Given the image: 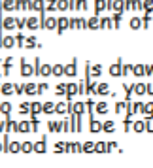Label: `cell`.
<instances>
[{
	"label": "cell",
	"mask_w": 153,
	"mask_h": 168,
	"mask_svg": "<svg viewBox=\"0 0 153 168\" xmlns=\"http://www.w3.org/2000/svg\"><path fill=\"white\" fill-rule=\"evenodd\" d=\"M140 111H142V114H146L147 119H153V102H149V104H140Z\"/></svg>",
	"instance_id": "1"
},
{
	"label": "cell",
	"mask_w": 153,
	"mask_h": 168,
	"mask_svg": "<svg viewBox=\"0 0 153 168\" xmlns=\"http://www.w3.org/2000/svg\"><path fill=\"white\" fill-rule=\"evenodd\" d=\"M142 8H144L147 13H151L153 12V0H142Z\"/></svg>",
	"instance_id": "2"
},
{
	"label": "cell",
	"mask_w": 153,
	"mask_h": 168,
	"mask_svg": "<svg viewBox=\"0 0 153 168\" xmlns=\"http://www.w3.org/2000/svg\"><path fill=\"white\" fill-rule=\"evenodd\" d=\"M110 72H112L114 76H119V74H121V59L117 61V64H114V66H112V68H110Z\"/></svg>",
	"instance_id": "3"
},
{
	"label": "cell",
	"mask_w": 153,
	"mask_h": 168,
	"mask_svg": "<svg viewBox=\"0 0 153 168\" xmlns=\"http://www.w3.org/2000/svg\"><path fill=\"white\" fill-rule=\"evenodd\" d=\"M130 70H132V72L140 77V76H144V64H136V66H132Z\"/></svg>",
	"instance_id": "4"
},
{
	"label": "cell",
	"mask_w": 153,
	"mask_h": 168,
	"mask_svg": "<svg viewBox=\"0 0 153 168\" xmlns=\"http://www.w3.org/2000/svg\"><path fill=\"white\" fill-rule=\"evenodd\" d=\"M134 93L136 95H146V85L144 83H136L134 85Z\"/></svg>",
	"instance_id": "5"
},
{
	"label": "cell",
	"mask_w": 153,
	"mask_h": 168,
	"mask_svg": "<svg viewBox=\"0 0 153 168\" xmlns=\"http://www.w3.org/2000/svg\"><path fill=\"white\" fill-rule=\"evenodd\" d=\"M144 130H147V132H153V119H144Z\"/></svg>",
	"instance_id": "6"
},
{
	"label": "cell",
	"mask_w": 153,
	"mask_h": 168,
	"mask_svg": "<svg viewBox=\"0 0 153 168\" xmlns=\"http://www.w3.org/2000/svg\"><path fill=\"white\" fill-rule=\"evenodd\" d=\"M130 27H132L134 30L140 28V27H142V19H140V17H132V19H130Z\"/></svg>",
	"instance_id": "7"
},
{
	"label": "cell",
	"mask_w": 153,
	"mask_h": 168,
	"mask_svg": "<svg viewBox=\"0 0 153 168\" xmlns=\"http://www.w3.org/2000/svg\"><path fill=\"white\" fill-rule=\"evenodd\" d=\"M112 8L117 9V12L121 13V12H123V0H114V2H112Z\"/></svg>",
	"instance_id": "8"
},
{
	"label": "cell",
	"mask_w": 153,
	"mask_h": 168,
	"mask_svg": "<svg viewBox=\"0 0 153 168\" xmlns=\"http://www.w3.org/2000/svg\"><path fill=\"white\" fill-rule=\"evenodd\" d=\"M134 130L136 132H144V121H134Z\"/></svg>",
	"instance_id": "9"
},
{
	"label": "cell",
	"mask_w": 153,
	"mask_h": 168,
	"mask_svg": "<svg viewBox=\"0 0 153 168\" xmlns=\"http://www.w3.org/2000/svg\"><path fill=\"white\" fill-rule=\"evenodd\" d=\"M149 23H151V15H149V13H146V15H144V19H142V27H147Z\"/></svg>",
	"instance_id": "10"
},
{
	"label": "cell",
	"mask_w": 153,
	"mask_h": 168,
	"mask_svg": "<svg viewBox=\"0 0 153 168\" xmlns=\"http://www.w3.org/2000/svg\"><path fill=\"white\" fill-rule=\"evenodd\" d=\"M36 151H38V153H43V151H46V142L36 144Z\"/></svg>",
	"instance_id": "11"
},
{
	"label": "cell",
	"mask_w": 153,
	"mask_h": 168,
	"mask_svg": "<svg viewBox=\"0 0 153 168\" xmlns=\"http://www.w3.org/2000/svg\"><path fill=\"white\" fill-rule=\"evenodd\" d=\"M96 93H100V95H106V93H108V85H106V83L98 85V91H96Z\"/></svg>",
	"instance_id": "12"
},
{
	"label": "cell",
	"mask_w": 153,
	"mask_h": 168,
	"mask_svg": "<svg viewBox=\"0 0 153 168\" xmlns=\"http://www.w3.org/2000/svg\"><path fill=\"white\" fill-rule=\"evenodd\" d=\"M66 74H68V76L76 74V62H74V64H70V66H66Z\"/></svg>",
	"instance_id": "13"
},
{
	"label": "cell",
	"mask_w": 153,
	"mask_h": 168,
	"mask_svg": "<svg viewBox=\"0 0 153 168\" xmlns=\"http://www.w3.org/2000/svg\"><path fill=\"white\" fill-rule=\"evenodd\" d=\"M55 25H57V21L53 19V17H49V19L46 21V27H49V28H53V27H55Z\"/></svg>",
	"instance_id": "14"
},
{
	"label": "cell",
	"mask_w": 153,
	"mask_h": 168,
	"mask_svg": "<svg viewBox=\"0 0 153 168\" xmlns=\"http://www.w3.org/2000/svg\"><path fill=\"white\" fill-rule=\"evenodd\" d=\"M13 6H15L13 0H6V2H4V8H6V9H13Z\"/></svg>",
	"instance_id": "15"
},
{
	"label": "cell",
	"mask_w": 153,
	"mask_h": 168,
	"mask_svg": "<svg viewBox=\"0 0 153 168\" xmlns=\"http://www.w3.org/2000/svg\"><path fill=\"white\" fill-rule=\"evenodd\" d=\"M4 25H6V28H12V27H13V19H12V17H8V19L4 21Z\"/></svg>",
	"instance_id": "16"
},
{
	"label": "cell",
	"mask_w": 153,
	"mask_h": 168,
	"mask_svg": "<svg viewBox=\"0 0 153 168\" xmlns=\"http://www.w3.org/2000/svg\"><path fill=\"white\" fill-rule=\"evenodd\" d=\"M2 43H4L6 47H12V46H13V38H6V40H4Z\"/></svg>",
	"instance_id": "17"
},
{
	"label": "cell",
	"mask_w": 153,
	"mask_h": 168,
	"mask_svg": "<svg viewBox=\"0 0 153 168\" xmlns=\"http://www.w3.org/2000/svg\"><path fill=\"white\" fill-rule=\"evenodd\" d=\"M19 149H21L19 144H12V145H9V151H12V153H15V151H19Z\"/></svg>",
	"instance_id": "18"
},
{
	"label": "cell",
	"mask_w": 153,
	"mask_h": 168,
	"mask_svg": "<svg viewBox=\"0 0 153 168\" xmlns=\"http://www.w3.org/2000/svg\"><path fill=\"white\" fill-rule=\"evenodd\" d=\"M32 8H36V9H42V8H43V2H42V0H36V2L32 4Z\"/></svg>",
	"instance_id": "19"
},
{
	"label": "cell",
	"mask_w": 153,
	"mask_h": 168,
	"mask_svg": "<svg viewBox=\"0 0 153 168\" xmlns=\"http://www.w3.org/2000/svg\"><path fill=\"white\" fill-rule=\"evenodd\" d=\"M104 130H114V123H112V121L104 123Z\"/></svg>",
	"instance_id": "20"
},
{
	"label": "cell",
	"mask_w": 153,
	"mask_h": 168,
	"mask_svg": "<svg viewBox=\"0 0 153 168\" xmlns=\"http://www.w3.org/2000/svg\"><path fill=\"white\" fill-rule=\"evenodd\" d=\"M34 43H36V40H34V38H28V40H27V47H36Z\"/></svg>",
	"instance_id": "21"
},
{
	"label": "cell",
	"mask_w": 153,
	"mask_h": 168,
	"mask_svg": "<svg viewBox=\"0 0 153 168\" xmlns=\"http://www.w3.org/2000/svg\"><path fill=\"white\" fill-rule=\"evenodd\" d=\"M76 8H87V2L85 0H78V2H76Z\"/></svg>",
	"instance_id": "22"
},
{
	"label": "cell",
	"mask_w": 153,
	"mask_h": 168,
	"mask_svg": "<svg viewBox=\"0 0 153 168\" xmlns=\"http://www.w3.org/2000/svg\"><path fill=\"white\" fill-rule=\"evenodd\" d=\"M104 8V0H96V12H100Z\"/></svg>",
	"instance_id": "23"
},
{
	"label": "cell",
	"mask_w": 153,
	"mask_h": 168,
	"mask_svg": "<svg viewBox=\"0 0 153 168\" xmlns=\"http://www.w3.org/2000/svg\"><path fill=\"white\" fill-rule=\"evenodd\" d=\"M59 8H61V9H66V8H68L66 0H59Z\"/></svg>",
	"instance_id": "24"
},
{
	"label": "cell",
	"mask_w": 153,
	"mask_h": 168,
	"mask_svg": "<svg viewBox=\"0 0 153 168\" xmlns=\"http://www.w3.org/2000/svg\"><path fill=\"white\" fill-rule=\"evenodd\" d=\"M25 91H27L28 95H32V93H34V85H27V87H25Z\"/></svg>",
	"instance_id": "25"
},
{
	"label": "cell",
	"mask_w": 153,
	"mask_h": 168,
	"mask_svg": "<svg viewBox=\"0 0 153 168\" xmlns=\"http://www.w3.org/2000/svg\"><path fill=\"white\" fill-rule=\"evenodd\" d=\"M21 149H25V151L28 153V151L32 149V145H30V144H23V145H21Z\"/></svg>",
	"instance_id": "26"
},
{
	"label": "cell",
	"mask_w": 153,
	"mask_h": 168,
	"mask_svg": "<svg viewBox=\"0 0 153 168\" xmlns=\"http://www.w3.org/2000/svg\"><path fill=\"white\" fill-rule=\"evenodd\" d=\"M100 114H106V104H98V108H96Z\"/></svg>",
	"instance_id": "27"
},
{
	"label": "cell",
	"mask_w": 153,
	"mask_h": 168,
	"mask_svg": "<svg viewBox=\"0 0 153 168\" xmlns=\"http://www.w3.org/2000/svg\"><path fill=\"white\" fill-rule=\"evenodd\" d=\"M125 106H127V104H123V102H119V104L115 106V111H117V114H119V111H121V110H123Z\"/></svg>",
	"instance_id": "28"
},
{
	"label": "cell",
	"mask_w": 153,
	"mask_h": 168,
	"mask_svg": "<svg viewBox=\"0 0 153 168\" xmlns=\"http://www.w3.org/2000/svg\"><path fill=\"white\" fill-rule=\"evenodd\" d=\"M96 25H98V21H96V17H93V19L89 21V27H93V28H95Z\"/></svg>",
	"instance_id": "29"
},
{
	"label": "cell",
	"mask_w": 153,
	"mask_h": 168,
	"mask_svg": "<svg viewBox=\"0 0 153 168\" xmlns=\"http://www.w3.org/2000/svg\"><path fill=\"white\" fill-rule=\"evenodd\" d=\"M146 93H149V95H153V83H149V85H146Z\"/></svg>",
	"instance_id": "30"
},
{
	"label": "cell",
	"mask_w": 153,
	"mask_h": 168,
	"mask_svg": "<svg viewBox=\"0 0 153 168\" xmlns=\"http://www.w3.org/2000/svg\"><path fill=\"white\" fill-rule=\"evenodd\" d=\"M95 149H96V151H102V149H106V145H104V144H96Z\"/></svg>",
	"instance_id": "31"
},
{
	"label": "cell",
	"mask_w": 153,
	"mask_h": 168,
	"mask_svg": "<svg viewBox=\"0 0 153 168\" xmlns=\"http://www.w3.org/2000/svg\"><path fill=\"white\" fill-rule=\"evenodd\" d=\"M40 72H42V74H49V72H51V68H49V66H43Z\"/></svg>",
	"instance_id": "32"
},
{
	"label": "cell",
	"mask_w": 153,
	"mask_h": 168,
	"mask_svg": "<svg viewBox=\"0 0 153 168\" xmlns=\"http://www.w3.org/2000/svg\"><path fill=\"white\" fill-rule=\"evenodd\" d=\"M19 130H28V125H27V123H21V125H19Z\"/></svg>",
	"instance_id": "33"
},
{
	"label": "cell",
	"mask_w": 153,
	"mask_h": 168,
	"mask_svg": "<svg viewBox=\"0 0 153 168\" xmlns=\"http://www.w3.org/2000/svg\"><path fill=\"white\" fill-rule=\"evenodd\" d=\"M42 108H40V104H32V111H34V114H36V111H40Z\"/></svg>",
	"instance_id": "34"
},
{
	"label": "cell",
	"mask_w": 153,
	"mask_h": 168,
	"mask_svg": "<svg viewBox=\"0 0 153 168\" xmlns=\"http://www.w3.org/2000/svg\"><path fill=\"white\" fill-rule=\"evenodd\" d=\"M83 149L89 153V149H93V144H85V145H83Z\"/></svg>",
	"instance_id": "35"
},
{
	"label": "cell",
	"mask_w": 153,
	"mask_h": 168,
	"mask_svg": "<svg viewBox=\"0 0 153 168\" xmlns=\"http://www.w3.org/2000/svg\"><path fill=\"white\" fill-rule=\"evenodd\" d=\"M28 27L34 28V27H36V19H28Z\"/></svg>",
	"instance_id": "36"
},
{
	"label": "cell",
	"mask_w": 153,
	"mask_h": 168,
	"mask_svg": "<svg viewBox=\"0 0 153 168\" xmlns=\"http://www.w3.org/2000/svg\"><path fill=\"white\" fill-rule=\"evenodd\" d=\"M2 111H4V114H8V111H9V104H2Z\"/></svg>",
	"instance_id": "37"
},
{
	"label": "cell",
	"mask_w": 153,
	"mask_h": 168,
	"mask_svg": "<svg viewBox=\"0 0 153 168\" xmlns=\"http://www.w3.org/2000/svg\"><path fill=\"white\" fill-rule=\"evenodd\" d=\"M43 110H46V111H53V104H46V106H43Z\"/></svg>",
	"instance_id": "38"
},
{
	"label": "cell",
	"mask_w": 153,
	"mask_h": 168,
	"mask_svg": "<svg viewBox=\"0 0 153 168\" xmlns=\"http://www.w3.org/2000/svg\"><path fill=\"white\" fill-rule=\"evenodd\" d=\"M91 129H93V130H100V125H98V123H93Z\"/></svg>",
	"instance_id": "39"
},
{
	"label": "cell",
	"mask_w": 153,
	"mask_h": 168,
	"mask_svg": "<svg viewBox=\"0 0 153 168\" xmlns=\"http://www.w3.org/2000/svg\"><path fill=\"white\" fill-rule=\"evenodd\" d=\"M53 72H55V74H57V76H59V74H61V72H62V68H61V66H55V68H53Z\"/></svg>",
	"instance_id": "40"
},
{
	"label": "cell",
	"mask_w": 153,
	"mask_h": 168,
	"mask_svg": "<svg viewBox=\"0 0 153 168\" xmlns=\"http://www.w3.org/2000/svg\"><path fill=\"white\" fill-rule=\"evenodd\" d=\"M4 93H6V95H9V93H12V87L6 85V87H4Z\"/></svg>",
	"instance_id": "41"
},
{
	"label": "cell",
	"mask_w": 153,
	"mask_h": 168,
	"mask_svg": "<svg viewBox=\"0 0 153 168\" xmlns=\"http://www.w3.org/2000/svg\"><path fill=\"white\" fill-rule=\"evenodd\" d=\"M93 72H95V74L98 76V74H100V66H95V68H93Z\"/></svg>",
	"instance_id": "42"
},
{
	"label": "cell",
	"mask_w": 153,
	"mask_h": 168,
	"mask_svg": "<svg viewBox=\"0 0 153 168\" xmlns=\"http://www.w3.org/2000/svg\"><path fill=\"white\" fill-rule=\"evenodd\" d=\"M57 93H64V85H59L57 87Z\"/></svg>",
	"instance_id": "43"
},
{
	"label": "cell",
	"mask_w": 153,
	"mask_h": 168,
	"mask_svg": "<svg viewBox=\"0 0 153 168\" xmlns=\"http://www.w3.org/2000/svg\"><path fill=\"white\" fill-rule=\"evenodd\" d=\"M0 46H2V40H0Z\"/></svg>",
	"instance_id": "44"
}]
</instances>
